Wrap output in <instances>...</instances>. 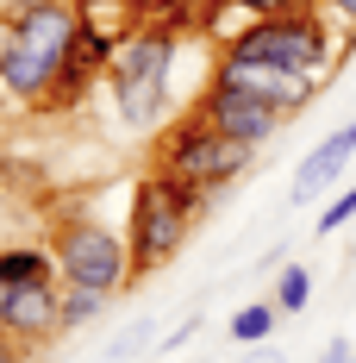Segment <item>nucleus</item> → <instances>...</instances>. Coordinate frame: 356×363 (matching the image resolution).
<instances>
[{"mask_svg": "<svg viewBox=\"0 0 356 363\" xmlns=\"http://www.w3.org/2000/svg\"><path fill=\"white\" fill-rule=\"evenodd\" d=\"M200 320H207V313H188L181 326H169V332H163V338H156V351H181V345H188V338L200 332Z\"/></svg>", "mask_w": 356, "mask_h": 363, "instance_id": "nucleus-17", "label": "nucleus"}, {"mask_svg": "<svg viewBox=\"0 0 356 363\" xmlns=\"http://www.w3.org/2000/svg\"><path fill=\"white\" fill-rule=\"evenodd\" d=\"M194 113H200L213 132H225V138H238V145H250V150H263V145L287 125L282 107L256 101V94H244V88H225V82H213V75H207V88H200Z\"/></svg>", "mask_w": 356, "mask_h": 363, "instance_id": "nucleus-6", "label": "nucleus"}, {"mask_svg": "<svg viewBox=\"0 0 356 363\" xmlns=\"http://www.w3.org/2000/svg\"><path fill=\"white\" fill-rule=\"evenodd\" d=\"M331 19H338L344 32H356V0H331Z\"/></svg>", "mask_w": 356, "mask_h": 363, "instance_id": "nucleus-20", "label": "nucleus"}, {"mask_svg": "<svg viewBox=\"0 0 356 363\" xmlns=\"http://www.w3.org/2000/svg\"><path fill=\"white\" fill-rule=\"evenodd\" d=\"M0 363H25V345H13L6 332H0Z\"/></svg>", "mask_w": 356, "mask_h": 363, "instance_id": "nucleus-22", "label": "nucleus"}, {"mask_svg": "<svg viewBox=\"0 0 356 363\" xmlns=\"http://www.w3.org/2000/svg\"><path fill=\"white\" fill-rule=\"evenodd\" d=\"M0 332L13 345H44L63 332V282H25V289H0Z\"/></svg>", "mask_w": 356, "mask_h": 363, "instance_id": "nucleus-9", "label": "nucleus"}, {"mask_svg": "<svg viewBox=\"0 0 356 363\" xmlns=\"http://www.w3.org/2000/svg\"><path fill=\"white\" fill-rule=\"evenodd\" d=\"M250 163H256V150L238 145V138H225V132H213L200 113H188L181 125H169L163 145H156V169L176 176V182H188V188H200V194L231 188Z\"/></svg>", "mask_w": 356, "mask_h": 363, "instance_id": "nucleus-4", "label": "nucleus"}, {"mask_svg": "<svg viewBox=\"0 0 356 363\" xmlns=\"http://www.w3.org/2000/svg\"><path fill=\"white\" fill-rule=\"evenodd\" d=\"M75 6H94V0H75ZM132 6H144V0H132Z\"/></svg>", "mask_w": 356, "mask_h": 363, "instance_id": "nucleus-25", "label": "nucleus"}, {"mask_svg": "<svg viewBox=\"0 0 356 363\" xmlns=\"http://www.w3.org/2000/svg\"><path fill=\"white\" fill-rule=\"evenodd\" d=\"M350 163H356V119H344V125H331L319 145L300 157V169H294V201H300V207L325 201V194L344 182Z\"/></svg>", "mask_w": 356, "mask_h": 363, "instance_id": "nucleus-10", "label": "nucleus"}, {"mask_svg": "<svg viewBox=\"0 0 356 363\" xmlns=\"http://www.w3.org/2000/svg\"><path fill=\"white\" fill-rule=\"evenodd\" d=\"M313 363H356V345H350V338H331V345H325Z\"/></svg>", "mask_w": 356, "mask_h": 363, "instance_id": "nucleus-19", "label": "nucleus"}, {"mask_svg": "<svg viewBox=\"0 0 356 363\" xmlns=\"http://www.w3.org/2000/svg\"><path fill=\"white\" fill-rule=\"evenodd\" d=\"M144 351H156V320H150V313H138V320L107 345V363H132V357H144Z\"/></svg>", "mask_w": 356, "mask_h": 363, "instance_id": "nucleus-15", "label": "nucleus"}, {"mask_svg": "<svg viewBox=\"0 0 356 363\" xmlns=\"http://www.w3.org/2000/svg\"><path fill=\"white\" fill-rule=\"evenodd\" d=\"M69 69V50H44L32 38L6 32V50H0V94L19 101V107H57V82Z\"/></svg>", "mask_w": 356, "mask_h": 363, "instance_id": "nucleus-8", "label": "nucleus"}, {"mask_svg": "<svg viewBox=\"0 0 356 363\" xmlns=\"http://www.w3.org/2000/svg\"><path fill=\"white\" fill-rule=\"evenodd\" d=\"M107 301H113L107 289H81V282H63V332L94 326V320L107 313Z\"/></svg>", "mask_w": 356, "mask_h": 363, "instance_id": "nucleus-14", "label": "nucleus"}, {"mask_svg": "<svg viewBox=\"0 0 356 363\" xmlns=\"http://www.w3.org/2000/svg\"><path fill=\"white\" fill-rule=\"evenodd\" d=\"M238 6H244L250 19H275V13H294L300 0H238Z\"/></svg>", "mask_w": 356, "mask_h": 363, "instance_id": "nucleus-18", "label": "nucleus"}, {"mask_svg": "<svg viewBox=\"0 0 356 363\" xmlns=\"http://www.w3.org/2000/svg\"><path fill=\"white\" fill-rule=\"evenodd\" d=\"M300 6H319V0H300Z\"/></svg>", "mask_w": 356, "mask_h": 363, "instance_id": "nucleus-26", "label": "nucleus"}, {"mask_svg": "<svg viewBox=\"0 0 356 363\" xmlns=\"http://www.w3.org/2000/svg\"><path fill=\"white\" fill-rule=\"evenodd\" d=\"M6 6H38V0H6Z\"/></svg>", "mask_w": 356, "mask_h": 363, "instance_id": "nucleus-24", "label": "nucleus"}, {"mask_svg": "<svg viewBox=\"0 0 356 363\" xmlns=\"http://www.w3.org/2000/svg\"><path fill=\"white\" fill-rule=\"evenodd\" d=\"M25 282H63L50 245H6L0 251V289H25Z\"/></svg>", "mask_w": 356, "mask_h": 363, "instance_id": "nucleus-11", "label": "nucleus"}, {"mask_svg": "<svg viewBox=\"0 0 356 363\" xmlns=\"http://www.w3.org/2000/svg\"><path fill=\"white\" fill-rule=\"evenodd\" d=\"M213 82L244 88V94H256V101L282 107L287 119L306 113L313 101H319V88H325L319 75H294V69H275V63H250V57H231V50H219V57H213Z\"/></svg>", "mask_w": 356, "mask_h": 363, "instance_id": "nucleus-7", "label": "nucleus"}, {"mask_svg": "<svg viewBox=\"0 0 356 363\" xmlns=\"http://www.w3.org/2000/svg\"><path fill=\"white\" fill-rule=\"evenodd\" d=\"M107 94H113V113H119L132 132H150V125L169 113V101H176V38L138 26V32L113 50Z\"/></svg>", "mask_w": 356, "mask_h": 363, "instance_id": "nucleus-3", "label": "nucleus"}, {"mask_svg": "<svg viewBox=\"0 0 356 363\" xmlns=\"http://www.w3.org/2000/svg\"><path fill=\"white\" fill-rule=\"evenodd\" d=\"M238 363H282V351H269V345H250Z\"/></svg>", "mask_w": 356, "mask_h": 363, "instance_id": "nucleus-21", "label": "nucleus"}, {"mask_svg": "<svg viewBox=\"0 0 356 363\" xmlns=\"http://www.w3.org/2000/svg\"><path fill=\"white\" fill-rule=\"evenodd\" d=\"M0 50H6V13H0Z\"/></svg>", "mask_w": 356, "mask_h": 363, "instance_id": "nucleus-23", "label": "nucleus"}, {"mask_svg": "<svg viewBox=\"0 0 356 363\" xmlns=\"http://www.w3.org/2000/svg\"><path fill=\"white\" fill-rule=\"evenodd\" d=\"M350 219H356V182H350V188H338V194H331V201L319 207V219H313V232H319V238H331V232H344Z\"/></svg>", "mask_w": 356, "mask_h": 363, "instance_id": "nucleus-16", "label": "nucleus"}, {"mask_svg": "<svg viewBox=\"0 0 356 363\" xmlns=\"http://www.w3.org/2000/svg\"><path fill=\"white\" fill-rule=\"evenodd\" d=\"M0 301H6V294H0Z\"/></svg>", "mask_w": 356, "mask_h": 363, "instance_id": "nucleus-27", "label": "nucleus"}, {"mask_svg": "<svg viewBox=\"0 0 356 363\" xmlns=\"http://www.w3.org/2000/svg\"><path fill=\"white\" fill-rule=\"evenodd\" d=\"M338 38L344 26L319 13V6H294V13H275V19H250L244 32L231 38L225 50L231 57H250V63H275V69H294V75H331L338 69Z\"/></svg>", "mask_w": 356, "mask_h": 363, "instance_id": "nucleus-1", "label": "nucleus"}, {"mask_svg": "<svg viewBox=\"0 0 356 363\" xmlns=\"http://www.w3.org/2000/svg\"><path fill=\"white\" fill-rule=\"evenodd\" d=\"M207 201H213V194H200V188H188V182L150 169V176L138 182V194H132V225H125L132 269L150 276V269L176 263L181 245H188V232H194V219L207 213Z\"/></svg>", "mask_w": 356, "mask_h": 363, "instance_id": "nucleus-2", "label": "nucleus"}, {"mask_svg": "<svg viewBox=\"0 0 356 363\" xmlns=\"http://www.w3.org/2000/svg\"><path fill=\"white\" fill-rule=\"evenodd\" d=\"M50 251H57V276L63 282H81V289H107L119 294L138 269H132V245L101 225V219H69L57 238H50Z\"/></svg>", "mask_w": 356, "mask_h": 363, "instance_id": "nucleus-5", "label": "nucleus"}, {"mask_svg": "<svg viewBox=\"0 0 356 363\" xmlns=\"http://www.w3.org/2000/svg\"><path fill=\"white\" fill-rule=\"evenodd\" d=\"M275 320H282V307H275V301H244V307L231 313V338H238V345H269Z\"/></svg>", "mask_w": 356, "mask_h": 363, "instance_id": "nucleus-13", "label": "nucleus"}, {"mask_svg": "<svg viewBox=\"0 0 356 363\" xmlns=\"http://www.w3.org/2000/svg\"><path fill=\"white\" fill-rule=\"evenodd\" d=\"M269 301L282 307V320H287V313H306V307H313V269H306V263H282Z\"/></svg>", "mask_w": 356, "mask_h": 363, "instance_id": "nucleus-12", "label": "nucleus"}]
</instances>
